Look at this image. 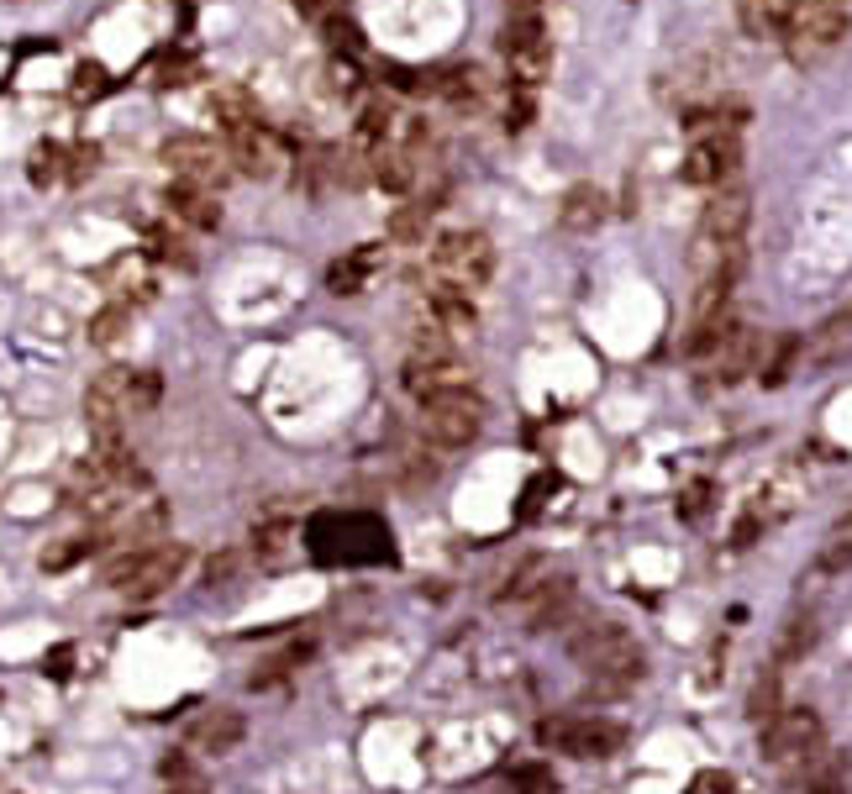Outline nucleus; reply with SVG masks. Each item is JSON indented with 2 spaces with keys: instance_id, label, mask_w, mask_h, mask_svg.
Returning <instances> with one entry per match:
<instances>
[{
  "instance_id": "obj_35",
  "label": "nucleus",
  "mask_w": 852,
  "mask_h": 794,
  "mask_svg": "<svg viewBox=\"0 0 852 794\" xmlns=\"http://www.w3.org/2000/svg\"><path fill=\"white\" fill-rule=\"evenodd\" d=\"M500 117H505V132H527V127H531V89H521V85L505 89Z\"/></svg>"
},
{
  "instance_id": "obj_52",
  "label": "nucleus",
  "mask_w": 852,
  "mask_h": 794,
  "mask_svg": "<svg viewBox=\"0 0 852 794\" xmlns=\"http://www.w3.org/2000/svg\"><path fill=\"white\" fill-rule=\"evenodd\" d=\"M295 5H300L305 16H322V11H326V0H295Z\"/></svg>"
},
{
  "instance_id": "obj_50",
  "label": "nucleus",
  "mask_w": 852,
  "mask_h": 794,
  "mask_svg": "<svg viewBox=\"0 0 852 794\" xmlns=\"http://www.w3.org/2000/svg\"><path fill=\"white\" fill-rule=\"evenodd\" d=\"M158 773H164V779H184V784H190V763H184V758H164V763H158Z\"/></svg>"
},
{
  "instance_id": "obj_51",
  "label": "nucleus",
  "mask_w": 852,
  "mask_h": 794,
  "mask_svg": "<svg viewBox=\"0 0 852 794\" xmlns=\"http://www.w3.org/2000/svg\"><path fill=\"white\" fill-rule=\"evenodd\" d=\"M537 5H542V0H505L511 16H537Z\"/></svg>"
},
{
  "instance_id": "obj_27",
  "label": "nucleus",
  "mask_w": 852,
  "mask_h": 794,
  "mask_svg": "<svg viewBox=\"0 0 852 794\" xmlns=\"http://www.w3.org/2000/svg\"><path fill=\"white\" fill-rule=\"evenodd\" d=\"M852 568V510L826 531L821 553H816V574H848Z\"/></svg>"
},
{
  "instance_id": "obj_10",
  "label": "nucleus",
  "mask_w": 852,
  "mask_h": 794,
  "mask_svg": "<svg viewBox=\"0 0 852 794\" xmlns=\"http://www.w3.org/2000/svg\"><path fill=\"white\" fill-rule=\"evenodd\" d=\"M747 221H753V195H747V190H716V201L700 210V232H695L700 258H710V253H721V248L742 242Z\"/></svg>"
},
{
  "instance_id": "obj_38",
  "label": "nucleus",
  "mask_w": 852,
  "mask_h": 794,
  "mask_svg": "<svg viewBox=\"0 0 852 794\" xmlns=\"http://www.w3.org/2000/svg\"><path fill=\"white\" fill-rule=\"evenodd\" d=\"M421 232H427V210L421 206H406L389 216V237H395V242H416Z\"/></svg>"
},
{
  "instance_id": "obj_43",
  "label": "nucleus",
  "mask_w": 852,
  "mask_h": 794,
  "mask_svg": "<svg viewBox=\"0 0 852 794\" xmlns=\"http://www.w3.org/2000/svg\"><path fill=\"white\" fill-rule=\"evenodd\" d=\"M43 674H53V678H69V674H74V648H69V642H59V648L43 658Z\"/></svg>"
},
{
  "instance_id": "obj_44",
  "label": "nucleus",
  "mask_w": 852,
  "mask_h": 794,
  "mask_svg": "<svg viewBox=\"0 0 852 794\" xmlns=\"http://www.w3.org/2000/svg\"><path fill=\"white\" fill-rule=\"evenodd\" d=\"M548 490H559V479H553V473H537V479L527 484V505H521V516H537V505H542Z\"/></svg>"
},
{
  "instance_id": "obj_9",
  "label": "nucleus",
  "mask_w": 852,
  "mask_h": 794,
  "mask_svg": "<svg viewBox=\"0 0 852 794\" xmlns=\"http://www.w3.org/2000/svg\"><path fill=\"white\" fill-rule=\"evenodd\" d=\"M164 164L175 169L179 184H195V190H206V195H216L227 179H232V158L227 153H216V143H206V137H169L164 143Z\"/></svg>"
},
{
  "instance_id": "obj_34",
  "label": "nucleus",
  "mask_w": 852,
  "mask_h": 794,
  "mask_svg": "<svg viewBox=\"0 0 852 794\" xmlns=\"http://www.w3.org/2000/svg\"><path fill=\"white\" fill-rule=\"evenodd\" d=\"M127 322H132V316H127V305H106V311L89 322V342H95V348H111L121 332H127Z\"/></svg>"
},
{
  "instance_id": "obj_11",
  "label": "nucleus",
  "mask_w": 852,
  "mask_h": 794,
  "mask_svg": "<svg viewBox=\"0 0 852 794\" xmlns=\"http://www.w3.org/2000/svg\"><path fill=\"white\" fill-rule=\"evenodd\" d=\"M758 369H764V337H758L753 326H732V332L721 337V348L706 358V380L721 384V389L742 384L747 374H758Z\"/></svg>"
},
{
  "instance_id": "obj_25",
  "label": "nucleus",
  "mask_w": 852,
  "mask_h": 794,
  "mask_svg": "<svg viewBox=\"0 0 852 794\" xmlns=\"http://www.w3.org/2000/svg\"><path fill=\"white\" fill-rule=\"evenodd\" d=\"M374 184H384L389 195H406L416 184V153L400 143H389L384 153H374Z\"/></svg>"
},
{
  "instance_id": "obj_49",
  "label": "nucleus",
  "mask_w": 852,
  "mask_h": 794,
  "mask_svg": "<svg viewBox=\"0 0 852 794\" xmlns=\"http://www.w3.org/2000/svg\"><path fill=\"white\" fill-rule=\"evenodd\" d=\"M184 69H190L184 59H164V69H158V85H164V89H169V85H184V80H179Z\"/></svg>"
},
{
  "instance_id": "obj_36",
  "label": "nucleus",
  "mask_w": 852,
  "mask_h": 794,
  "mask_svg": "<svg viewBox=\"0 0 852 794\" xmlns=\"http://www.w3.org/2000/svg\"><path fill=\"white\" fill-rule=\"evenodd\" d=\"M511 784H516V794H559V779H553L548 768H537V763L511 768Z\"/></svg>"
},
{
  "instance_id": "obj_17",
  "label": "nucleus",
  "mask_w": 852,
  "mask_h": 794,
  "mask_svg": "<svg viewBox=\"0 0 852 794\" xmlns=\"http://www.w3.org/2000/svg\"><path fill=\"white\" fill-rule=\"evenodd\" d=\"M248 736V721L237 710H206L195 726H190V753H206V758H227L242 747Z\"/></svg>"
},
{
  "instance_id": "obj_28",
  "label": "nucleus",
  "mask_w": 852,
  "mask_h": 794,
  "mask_svg": "<svg viewBox=\"0 0 852 794\" xmlns=\"http://www.w3.org/2000/svg\"><path fill=\"white\" fill-rule=\"evenodd\" d=\"M800 353H805V342H800L794 332L773 337V358H768L764 369H758L764 389H784V384H790V374H794V363H800Z\"/></svg>"
},
{
  "instance_id": "obj_54",
  "label": "nucleus",
  "mask_w": 852,
  "mask_h": 794,
  "mask_svg": "<svg viewBox=\"0 0 852 794\" xmlns=\"http://www.w3.org/2000/svg\"><path fill=\"white\" fill-rule=\"evenodd\" d=\"M175 794H206V784H201V779H190V784H179Z\"/></svg>"
},
{
  "instance_id": "obj_30",
  "label": "nucleus",
  "mask_w": 852,
  "mask_h": 794,
  "mask_svg": "<svg viewBox=\"0 0 852 794\" xmlns=\"http://www.w3.org/2000/svg\"><path fill=\"white\" fill-rule=\"evenodd\" d=\"M63 175H69V169H63V147H59V143H37V147H32L27 179H32V184H37V190H48V184H59Z\"/></svg>"
},
{
  "instance_id": "obj_42",
  "label": "nucleus",
  "mask_w": 852,
  "mask_h": 794,
  "mask_svg": "<svg viewBox=\"0 0 852 794\" xmlns=\"http://www.w3.org/2000/svg\"><path fill=\"white\" fill-rule=\"evenodd\" d=\"M706 505H710V484L700 479V484H689V490H684V501H679V516H684V521H695V516H706Z\"/></svg>"
},
{
  "instance_id": "obj_46",
  "label": "nucleus",
  "mask_w": 852,
  "mask_h": 794,
  "mask_svg": "<svg viewBox=\"0 0 852 794\" xmlns=\"http://www.w3.org/2000/svg\"><path fill=\"white\" fill-rule=\"evenodd\" d=\"M332 85H337V89H358V69H353V59H337V63H332Z\"/></svg>"
},
{
  "instance_id": "obj_2",
  "label": "nucleus",
  "mask_w": 852,
  "mask_h": 794,
  "mask_svg": "<svg viewBox=\"0 0 852 794\" xmlns=\"http://www.w3.org/2000/svg\"><path fill=\"white\" fill-rule=\"evenodd\" d=\"M190 563V548L184 542H158V548H143V553H117L106 563V585L127 589L132 600H153L175 585Z\"/></svg>"
},
{
  "instance_id": "obj_41",
  "label": "nucleus",
  "mask_w": 852,
  "mask_h": 794,
  "mask_svg": "<svg viewBox=\"0 0 852 794\" xmlns=\"http://www.w3.org/2000/svg\"><path fill=\"white\" fill-rule=\"evenodd\" d=\"M811 642H816V621H811V616H805V621L794 616L790 621V637H784V658H800V652L811 648Z\"/></svg>"
},
{
  "instance_id": "obj_6",
  "label": "nucleus",
  "mask_w": 852,
  "mask_h": 794,
  "mask_svg": "<svg viewBox=\"0 0 852 794\" xmlns=\"http://www.w3.org/2000/svg\"><path fill=\"white\" fill-rule=\"evenodd\" d=\"M421 432L437 442V447H469L484 432V400L473 389H453L421 406Z\"/></svg>"
},
{
  "instance_id": "obj_32",
  "label": "nucleus",
  "mask_w": 852,
  "mask_h": 794,
  "mask_svg": "<svg viewBox=\"0 0 852 794\" xmlns=\"http://www.w3.org/2000/svg\"><path fill=\"white\" fill-rule=\"evenodd\" d=\"M158 395H164L158 374H153V369H137V374L127 380V411H132V416L153 411V406H158Z\"/></svg>"
},
{
  "instance_id": "obj_20",
  "label": "nucleus",
  "mask_w": 852,
  "mask_h": 794,
  "mask_svg": "<svg viewBox=\"0 0 852 794\" xmlns=\"http://www.w3.org/2000/svg\"><path fill=\"white\" fill-rule=\"evenodd\" d=\"M605 216H611L605 190H600V184H574V190L563 195V206H559V227L563 232H595Z\"/></svg>"
},
{
  "instance_id": "obj_48",
  "label": "nucleus",
  "mask_w": 852,
  "mask_h": 794,
  "mask_svg": "<svg viewBox=\"0 0 852 794\" xmlns=\"http://www.w3.org/2000/svg\"><path fill=\"white\" fill-rule=\"evenodd\" d=\"M232 568H237V558H232V553H221V558H211V563H206V585H221V579H227Z\"/></svg>"
},
{
  "instance_id": "obj_53",
  "label": "nucleus",
  "mask_w": 852,
  "mask_h": 794,
  "mask_svg": "<svg viewBox=\"0 0 852 794\" xmlns=\"http://www.w3.org/2000/svg\"><path fill=\"white\" fill-rule=\"evenodd\" d=\"M831 332H852V305L842 311V316H837V322H831Z\"/></svg>"
},
{
  "instance_id": "obj_22",
  "label": "nucleus",
  "mask_w": 852,
  "mask_h": 794,
  "mask_svg": "<svg viewBox=\"0 0 852 794\" xmlns=\"http://www.w3.org/2000/svg\"><path fill=\"white\" fill-rule=\"evenodd\" d=\"M169 210H175V221H184V227H195V232H216L221 227V206H216V195H206V190H195V184H169Z\"/></svg>"
},
{
  "instance_id": "obj_55",
  "label": "nucleus",
  "mask_w": 852,
  "mask_h": 794,
  "mask_svg": "<svg viewBox=\"0 0 852 794\" xmlns=\"http://www.w3.org/2000/svg\"><path fill=\"white\" fill-rule=\"evenodd\" d=\"M800 5H842V0H800Z\"/></svg>"
},
{
  "instance_id": "obj_39",
  "label": "nucleus",
  "mask_w": 852,
  "mask_h": 794,
  "mask_svg": "<svg viewBox=\"0 0 852 794\" xmlns=\"http://www.w3.org/2000/svg\"><path fill=\"white\" fill-rule=\"evenodd\" d=\"M326 22V37H332V48H348V53H358L363 48V37H358V27L348 22V16H337V11H322Z\"/></svg>"
},
{
  "instance_id": "obj_19",
  "label": "nucleus",
  "mask_w": 852,
  "mask_h": 794,
  "mask_svg": "<svg viewBox=\"0 0 852 794\" xmlns=\"http://www.w3.org/2000/svg\"><path fill=\"white\" fill-rule=\"evenodd\" d=\"M794 16H800V0H736V22L747 37H779L784 43Z\"/></svg>"
},
{
  "instance_id": "obj_18",
  "label": "nucleus",
  "mask_w": 852,
  "mask_h": 794,
  "mask_svg": "<svg viewBox=\"0 0 852 794\" xmlns=\"http://www.w3.org/2000/svg\"><path fill=\"white\" fill-rule=\"evenodd\" d=\"M747 121H753L747 100H710L684 117V132H689V143H710V137H736Z\"/></svg>"
},
{
  "instance_id": "obj_23",
  "label": "nucleus",
  "mask_w": 852,
  "mask_h": 794,
  "mask_svg": "<svg viewBox=\"0 0 852 794\" xmlns=\"http://www.w3.org/2000/svg\"><path fill=\"white\" fill-rule=\"evenodd\" d=\"M380 264H384L380 248H358V253H348V258H337V264L326 268V290L332 294H363Z\"/></svg>"
},
{
  "instance_id": "obj_29",
  "label": "nucleus",
  "mask_w": 852,
  "mask_h": 794,
  "mask_svg": "<svg viewBox=\"0 0 852 794\" xmlns=\"http://www.w3.org/2000/svg\"><path fill=\"white\" fill-rule=\"evenodd\" d=\"M100 548H106V531H100V537H69V542H59V548L43 553V568H48V574H63V568L85 563L89 553H100Z\"/></svg>"
},
{
  "instance_id": "obj_26",
  "label": "nucleus",
  "mask_w": 852,
  "mask_h": 794,
  "mask_svg": "<svg viewBox=\"0 0 852 794\" xmlns=\"http://www.w3.org/2000/svg\"><path fill=\"white\" fill-rule=\"evenodd\" d=\"M211 111L221 121V132H237V127H253V121H259V100L242 85H221L211 95Z\"/></svg>"
},
{
  "instance_id": "obj_45",
  "label": "nucleus",
  "mask_w": 852,
  "mask_h": 794,
  "mask_svg": "<svg viewBox=\"0 0 852 794\" xmlns=\"http://www.w3.org/2000/svg\"><path fill=\"white\" fill-rule=\"evenodd\" d=\"M95 158H100V153H95V143L74 147V164H69V175H63V179H85V175H95Z\"/></svg>"
},
{
  "instance_id": "obj_15",
  "label": "nucleus",
  "mask_w": 852,
  "mask_h": 794,
  "mask_svg": "<svg viewBox=\"0 0 852 794\" xmlns=\"http://www.w3.org/2000/svg\"><path fill=\"white\" fill-rule=\"evenodd\" d=\"M400 384H406V395H416V400L427 406V400H437V395L469 389V369H464L458 358H406Z\"/></svg>"
},
{
  "instance_id": "obj_16",
  "label": "nucleus",
  "mask_w": 852,
  "mask_h": 794,
  "mask_svg": "<svg viewBox=\"0 0 852 794\" xmlns=\"http://www.w3.org/2000/svg\"><path fill=\"white\" fill-rule=\"evenodd\" d=\"M574 605V579L568 574H548L542 585L527 589V600H521V621H527V631H548V626H559L563 611Z\"/></svg>"
},
{
  "instance_id": "obj_5",
  "label": "nucleus",
  "mask_w": 852,
  "mask_h": 794,
  "mask_svg": "<svg viewBox=\"0 0 852 794\" xmlns=\"http://www.w3.org/2000/svg\"><path fill=\"white\" fill-rule=\"evenodd\" d=\"M500 59L511 69V85L537 89L548 74H553V43L537 16H511L505 32H500Z\"/></svg>"
},
{
  "instance_id": "obj_31",
  "label": "nucleus",
  "mask_w": 852,
  "mask_h": 794,
  "mask_svg": "<svg viewBox=\"0 0 852 794\" xmlns=\"http://www.w3.org/2000/svg\"><path fill=\"white\" fill-rule=\"evenodd\" d=\"M747 715L768 726L773 715H779V669H764V678L753 684V695H747Z\"/></svg>"
},
{
  "instance_id": "obj_1",
  "label": "nucleus",
  "mask_w": 852,
  "mask_h": 794,
  "mask_svg": "<svg viewBox=\"0 0 852 794\" xmlns=\"http://www.w3.org/2000/svg\"><path fill=\"white\" fill-rule=\"evenodd\" d=\"M568 652H574V663L595 684H611V689H626V684H637L647 674L643 642L626 626H616V621H589V626H579L568 637Z\"/></svg>"
},
{
  "instance_id": "obj_47",
  "label": "nucleus",
  "mask_w": 852,
  "mask_h": 794,
  "mask_svg": "<svg viewBox=\"0 0 852 794\" xmlns=\"http://www.w3.org/2000/svg\"><path fill=\"white\" fill-rule=\"evenodd\" d=\"M727 790H732V779H727V773H700L689 794H727Z\"/></svg>"
},
{
  "instance_id": "obj_7",
  "label": "nucleus",
  "mask_w": 852,
  "mask_h": 794,
  "mask_svg": "<svg viewBox=\"0 0 852 794\" xmlns=\"http://www.w3.org/2000/svg\"><path fill=\"white\" fill-rule=\"evenodd\" d=\"M842 37H848V5H800L794 27L784 32V48H790L794 63H816Z\"/></svg>"
},
{
  "instance_id": "obj_33",
  "label": "nucleus",
  "mask_w": 852,
  "mask_h": 794,
  "mask_svg": "<svg viewBox=\"0 0 852 794\" xmlns=\"http://www.w3.org/2000/svg\"><path fill=\"white\" fill-rule=\"evenodd\" d=\"M437 89L453 100V106H479V100H484V80H479V69H458V74H447Z\"/></svg>"
},
{
  "instance_id": "obj_3",
  "label": "nucleus",
  "mask_w": 852,
  "mask_h": 794,
  "mask_svg": "<svg viewBox=\"0 0 852 794\" xmlns=\"http://www.w3.org/2000/svg\"><path fill=\"white\" fill-rule=\"evenodd\" d=\"M432 268H437L447 285H458V290H479V285H490L495 279V242L484 232H469V227H458V232H442L432 242Z\"/></svg>"
},
{
  "instance_id": "obj_14",
  "label": "nucleus",
  "mask_w": 852,
  "mask_h": 794,
  "mask_svg": "<svg viewBox=\"0 0 852 794\" xmlns=\"http://www.w3.org/2000/svg\"><path fill=\"white\" fill-rule=\"evenodd\" d=\"M742 169V143L736 137H710V143H689L684 153V179L706 184V190H727Z\"/></svg>"
},
{
  "instance_id": "obj_4",
  "label": "nucleus",
  "mask_w": 852,
  "mask_h": 794,
  "mask_svg": "<svg viewBox=\"0 0 852 794\" xmlns=\"http://www.w3.org/2000/svg\"><path fill=\"white\" fill-rule=\"evenodd\" d=\"M537 742L553 753H568V758H611L626 742V726L605 721V715H548L537 726Z\"/></svg>"
},
{
  "instance_id": "obj_12",
  "label": "nucleus",
  "mask_w": 852,
  "mask_h": 794,
  "mask_svg": "<svg viewBox=\"0 0 852 794\" xmlns=\"http://www.w3.org/2000/svg\"><path fill=\"white\" fill-rule=\"evenodd\" d=\"M227 158H232L237 175L274 179V175H279V164H285V143L268 132L264 121H253V127H237V132H227Z\"/></svg>"
},
{
  "instance_id": "obj_8",
  "label": "nucleus",
  "mask_w": 852,
  "mask_h": 794,
  "mask_svg": "<svg viewBox=\"0 0 852 794\" xmlns=\"http://www.w3.org/2000/svg\"><path fill=\"white\" fill-rule=\"evenodd\" d=\"M821 747V715L811 706H794V710H779L773 721L764 726L758 736V753L768 763H794V758H811Z\"/></svg>"
},
{
  "instance_id": "obj_40",
  "label": "nucleus",
  "mask_w": 852,
  "mask_h": 794,
  "mask_svg": "<svg viewBox=\"0 0 852 794\" xmlns=\"http://www.w3.org/2000/svg\"><path fill=\"white\" fill-rule=\"evenodd\" d=\"M111 89V74L100 69V63H80V74H74V95L80 100H95V95H106Z\"/></svg>"
},
{
  "instance_id": "obj_37",
  "label": "nucleus",
  "mask_w": 852,
  "mask_h": 794,
  "mask_svg": "<svg viewBox=\"0 0 852 794\" xmlns=\"http://www.w3.org/2000/svg\"><path fill=\"white\" fill-rule=\"evenodd\" d=\"M147 242H153V258H164V264H179V268H190L195 258H190V248H184V237H175V232H147Z\"/></svg>"
},
{
  "instance_id": "obj_21",
  "label": "nucleus",
  "mask_w": 852,
  "mask_h": 794,
  "mask_svg": "<svg viewBox=\"0 0 852 794\" xmlns=\"http://www.w3.org/2000/svg\"><path fill=\"white\" fill-rule=\"evenodd\" d=\"M427 305H432V322H437L442 332H473V326H479V305H473V294L458 290V285H447V279L432 285Z\"/></svg>"
},
{
  "instance_id": "obj_13",
  "label": "nucleus",
  "mask_w": 852,
  "mask_h": 794,
  "mask_svg": "<svg viewBox=\"0 0 852 794\" xmlns=\"http://www.w3.org/2000/svg\"><path fill=\"white\" fill-rule=\"evenodd\" d=\"M127 380H132V369H106V374H95L85 389V421L95 437H121V421H127Z\"/></svg>"
},
{
  "instance_id": "obj_24",
  "label": "nucleus",
  "mask_w": 852,
  "mask_h": 794,
  "mask_svg": "<svg viewBox=\"0 0 852 794\" xmlns=\"http://www.w3.org/2000/svg\"><path fill=\"white\" fill-rule=\"evenodd\" d=\"M290 548H295V521L285 510H274V516H264V521L253 527V553H259V563L279 568V563L290 558Z\"/></svg>"
}]
</instances>
